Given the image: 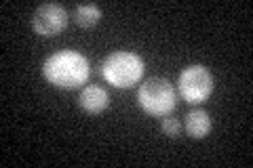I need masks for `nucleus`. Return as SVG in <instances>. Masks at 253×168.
<instances>
[{"mask_svg": "<svg viewBox=\"0 0 253 168\" xmlns=\"http://www.w3.org/2000/svg\"><path fill=\"white\" fill-rule=\"evenodd\" d=\"M89 74H91L89 59L83 53L72 49L53 53L42 63V76L46 78V82L66 91L83 86L89 80Z\"/></svg>", "mask_w": 253, "mask_h": 168, "instance_id": "nucleus-1", "label": "nucleus"}, {"mask_svg": "<svg viewBox=\"0 0 253 168\" xmlns=\"http://www.w3.org/2000/svg\"><path fill=\"white\" fill-rule=\"evenodd\" d=\"M146 63L133 51H114L101 63V76L114 89H131L144 78Z\"/></svg>", "mask_w": 253, "mask_h": 168, "instance_id": "nucleus-2", "label": "nucleus"}, {"mask_svg": "<svg viewBox=\"0 0 253 168\" xmlns=\"http://www.w3.org/2000/svg\"><path fill=\"white\" fill-rule=\"evenodd\" d=\"M175 86L167 78H148L137 89V103L139 107L150 116L163 118L175 107Z\"/></svg>", "mask_w": 253, "mask_h": 168, "instance_id": "nucleus-3", "label": "nucleus"}, {"mask_svg": "<svg viewBox=\"0 0 253 168\" xmlns=\"http://www.w3.org/2000/svg\"><path fill=\"white\" fill-rule=\"evenodd\" d=\"M213 89H215V80L213 74L205 66H188L179 74L177 80V91L188 103H203L211 97Z\"/></svg>", "mask_w": 253, "mask_h": 168, "instance_id": "nucleus-4", "label": "nucleus"}, {"mask_svg": "<svg viewBox=\"0 0 253 168\" xmlns=\"http://www.w3.org/2000/svg\"><path fill=\"white\" fill-rule=\"evenodd\" d=\"M68 26V13L55 2L41 4L32 15V28L41 36H55Z\"/></svg>", "mask_w": 253, "mask_h": 168, "instance_id": "nucleus-5", "label": "nucleus"}, {"mask_svg": "<svg viewBox=\"0 0 253 168\" xmlns=\"http://www.w3.org/2000/svg\"><path fill=\"white\" fill-rule=\"evenodd\" d=\"M78 103H81V107L84 111H89V114H99V111H104L110 105V97H108L106 89H101L97 84H89L78 95Z\"/></svg>", "mask_w": 253, "mask_h": 168, "instance_id": "nucleus-6", "label": "nucleus"}, {"mask_svg": "<svg viewBox=\"0 0 253 168\" xmlns=\"http://www.w3.org/2000/svg\"><path fill=\"white\" fill-rule=\"evenodd\" d=\"M184 129L192 139H203L207 137V133L211 131V116L205 109H194L190 111L184 120Z\"/></svg>", "mask_w": 253, "mask_h": 168, "instance_id": "nucleus-7", "label": "nucleus"}, {"mask_svg": "<svg viewBox=\"0 0 253 168\" xmlns=\"http://www.w3.org/2000/svg\"><path fill=\"white\" fill-rule=\"evenodd\" d=\"M74 17H76V23L81 28H93V26H97L99 19H101V9L93 2L78 4L76 11H74Z\"/></svg>", "mask_w": 253, "mask_h": 168, "instance_id": "nucleus-8", "label": "nucleus"}, {"mask_svg": "<svg viewBox=\"0 0 253 168\" xmlns=\"http://www.w3.org/2000/svg\"><path fill=\"white\" fill-rule=\"evenodd\" d=\"M161 129H163V133L167 134V137H179L181 122H179V120H175V118H165L161 122Z\"/></svg>", "mask_w": 253, "mask_h": 168, "instance_id": "nucleus-9", "label": "nucleus"}]
</instances>
